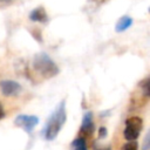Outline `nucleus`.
<instances>
[{"instance_id": "f257e3e1", "label": "nucleus", "mask_w": 150, "mask_h": 150, "mask_svg": "<svg viewBox=\"0 0 150 150\" xmlns=\"http://www.w3.org/2000/svg\"><path fill=\"white\" fill-rule=\"evenodd\" d=\"M67 115H66V108H64V101H62L56 109L52 112V115L48 117L43 129H42V135L45 139L47 141H53L57 134L60 132L61 128L63 127L66 122Z\"/></svg>"}, {"instance_id": "f03ea898", "label": "nucleus", "mask_w": 150, "mask_h": 150, "mask_svg": "<svg viewBox=\"0 0 150 150\" xmlns=\"http://www.w3.org/2000/svg\"><path fill=\"white\" fill-rule=\"evenodd\" d=\"M33 68L43 79H50L59 73V68L56 63L46 53H39L34 56Z\"/></svg>"}, {"instance_id": "7ed1b4c3", "label": "nucleus", "mask_w": 150, "mask_h": 150, "mask_svg": "<svg viewBox=\"0 0 150 150\" xmlns=\"http://www.w3.org/2000/svg\"><path fill=\"white\" fill-rule=\"evenodd\" d=\"M142 127H143V121H142L141 117H138V116L129 117L125 121V128H124V131H123L124 138L127 141L136 139L141 134Z\"/></svg>"}, {"instance_id": "20e7f679", "label": "nucleus", "mask_w": 150, "mask_h": 150, "mask_svg": "<svg viewBox=\"0 0 150 150\" xmlns=\"http://www.w3.org/2000/svg\"><path fill=\"white\" fill-rule=\"evenodd\" d=\"M39 117L34 115H19L14 120V124L16 127L22 128L26 132H32V130L38 125Z\"/></svg>"}, {"instance_id": "39448f33", "label": "nucleus", "mask_w": 150, "mask_h": 150, "mask_svg": "<svg viewBox=\"0 0 150 150\" xmlns=\"http://www.w3.org/2000/svg\"><path fill=\"white\" fill-rule=\"evenodd\" d=\"M0 89L4 96H15L21 90V86L12 80H5L0 82Z\"/></svg>"}, {"instance_id": "423d86ee", "label": "nucleus", "mask_w": 150, "mask_h": 150, "mask_svg": "<svg viewBox=\"0 0 150 150\" xmlns=\"http://www.w3.org/2000/svg\"><path fill=\"white\" fill-rule=\"evenodd\" d=\"M94 116L91 111H87L84 112L83 117H82V123H81V131L84 135H91L94 132Z\"/></svg>"}, {"instance_id": "0eeeda50", "label": "nucleus", "mask_w": 150, "mask_h": 150, "mask_svg": "<svg viewBox=\"0 0 150 150\" xmlns=\"http://www.w3.org/2000/svg\"><path fill=\"white\" fill-rule=\"evenodd\" d=\"M29 20L33 22H39V23H46L48 21V15L46 9L42 6L35 7L34 9L30 11L29 13Z\"/></svg>"}, {"instance_id": "6e6552de", "label": "nucleus", "mask_w": 150, "mask_h": 150, "mask_svg": "<svg viewBox=\"0 0 150 150\" xmlns=\"http://www.w3.org/2000/svg\"><path fill=\"white\" fill-rule=\"evenodd\" d=\"M132 25V19L129 16V15H123L118 19V21L116 22V26H115V30L117 33H122L124 30H127L130 26Z\"/></svg>"}, {"instance_id": "1a4fd4ad", "label": "nucleus", "mask_w": 150, "mask_h": 150, "mask_svg": "<svg viewBox=\"0 0 150 150\" xmlns=\"http://www.w3.org/2000/svg\"><path fill=\"white\" fill-rule=\"evenodd\" d=\"M71 149L73 150H88L87 142L84 137H77L71 142Z\"/></svg>"}, {"instance_id": "9d476101", "label": "nucleus", "mask_w": 150, "mask_h": 150, "mask_svg": "<svg viewBox=\"0 0 150 150\" xmlns=\"http://www.w3.org/2000/svg\"><path fill=\"white\" fill-rule=\"evenodd\" d=\"M121 150H138V144H137V142L135 139L134 141H129L122 146Z\"/></svg>"}, {"instance_id": "9b49d317", "label": "nucleus", "mask_w": 150, "mask_h": 150, "mask_svg": "<svg viewBox=\"0 0 150 150\" xmlns=\"http://www.w3.org/2000/svg\"><path fill=\"white\" fill-rule=\"evenodd\" d=\"M141 86L144 88V94L148 96V95H149V79H145V80L141 83Z\"/></svg>"}, {"instance_id": "f8f14e48", "label": "nucleus", "mask_w": 150, "mask_h": 150, "mask_svg": "<svg viewBox=\"0 0 150 150\" xmlns=\"http://www.w3.org/2000/svg\"><path fill=\"white\" fill-rule=\"evenodd\" d=\"M144 146H143V150H148L149 149V134H146L145 136V139H144Z\"/></svg>"}, {"instance_id": "ddd939ff", "label": "nucleus", "mask_w": 150, "mask_h": 150, "mask_svg": "<svg viewBox=\"0 0 150 150\" xmlns=\"http://www.w3.org/2000/svg\"><path fill=\"white\" fill-rule=\"evenodd\" d=\"M105 131H107V130H105V128H101V129H100V137H102V136L104 137V136L107 135V132H105Z\"/></svg>"}, {"instance_id": "4468645a", "label": "nucleus", "mask_w": 150, "mask_h": 150, "mask_svg": "<svg viewBox=\"0 0 150 150\" xmlns=\"http://www.w3.org/2000/svg\"><path fill=\"white\" fill-rule=\"evenodd\" d=\"M13 0H0V4L1 5H7V4H9V2H12Z\"/></svg>"}, {"instance_id": "2eb2a0df", "label": "nucleus", "mask_w": 150, "mask_h": 150, "mask_svg": "<svg viewBox=\"0 0 150 150\" xmlns=\"http://www.w3.org/2000/svg\"><path fill=\"white\" fill-rule=\"evenodd\" d=\"M5 116V112H4V109H2V105L0 104V120L2 118Z\"/></svg>"}, {"instance_id": "dca6fc26", "label": "nucleus", "mask_w": 150, "mask_h": 150, "mask_svg": "<svg viewBox=\"0 0 150 150\" xmlns=\"http://www.w3.org/2000/svg\"><path fill=\"white\" fill-rule=\"evenodd\" d=\"M95 1H97V2H102V1H104V0H95Z\"/></svg>"}]
</instances>
